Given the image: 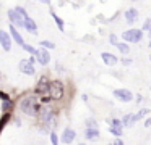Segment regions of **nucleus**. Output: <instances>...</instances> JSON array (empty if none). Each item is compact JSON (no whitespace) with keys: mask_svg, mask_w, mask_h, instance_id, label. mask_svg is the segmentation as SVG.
<instances>
[{"mask_svg":"<svg viewBox=\"0 0 151 145\" xmlns=\"http://www.w3.org/2000/svg\"><path fill=\"white\" fill-rule=\"evenodd\" d=\"M20 108L23 113H26V115H29V116H34L36 111H41L36 97H26V98H23L20 103Z\"/></svg>","mask_w":151,"mask_h":145,"instance_id":"nucleus-1","label":"nucleus"},{"mask_svg":"<svg viewBox=\"0 0 151 145\" xmlns=\"http://www.w3.org/2000/svg\"><path fill=\"white\" fill-rule=\"evenodd\" d=\"M141 35H143V31L140 29H130V31H125L122 34L125 42H130V44H137V42L141 40Z\"/></svg>","mask_w":151,"mask_h":145,"instance_id":"nucleus-2","label":"nucleus"},{"mask_svg":"<svg viewBox=\"0 0 151 145\" xmlns=\"http://www.w3.org/2000/svg\"><path fill=\"white\" fill-rule=\"evenodd\" d=\"M49 92H50V98H62L63 97V86L60 81H52V82L49 84Z\"/></svg>","mask_w":151,"mask_h":145,"instance_id":"nucleus-3","label":"nucleus"},{"mask_svg":"<svg viewBox=\"0 0 151 145\" xmlns=\"http://www.w3.org/2000/svg\"><path fill=\"white\" fill-rule=\"evenodd\" d=\"M111 134L112 135H115V139H120L122 137V121L120 119H117V118H114L111 121Z\"/></svg>","mask_w":151,"mask_h":145,"instance_id":"nucleus-4","label":"nucleus"},{"mask_svg":"<svg viewBox=\"0 0 151 145\" xmlns=\"http://www.w3.org/2000/svg\"><path fill=\"white\" fill-rule=\"evenodd\" d=\"M114 97H117L119 100H122V102H130V100L133 98V93H132L130 90H127V89H115L114 90Z\"/></svg>","mask_w":151,"mask_h":145,"instance_id":"nucleus-5","label":"nucleus"},{"mask_svg":"<svg viewBox=\"0 0 151 145\" xmlns=\"http://www.w3.org/2000/svg\"><path fill=\"white\" fill-rule=\"evenodd\" d=\"M34 55H36V60L39 61L41 64H44V66H46V64L50 61V55H49V52L44 50V48H37Z\"/></svg>","mask_w":151,"mask_h":145,"instance_id":"nucleus-6","label":"nucleus"},{"mask_svg":"<svg viewBox=\"0 0 151 145\" xmlns=\"http://www.w3.org/2000/svg\"><path fill=\"white\" fill-rule=\"evenodd\" d=\"M0 45L4 47V50H10L12 48V37H10V34L8 32H5V31H0Z\"/></svg>","mask_w":151,"mask_h":145,"instance_id":"nucleus-7","label":"nucleus"},{"mask_svg":"<svg viewBox=\"0 0 151 145\" xmlns=\"http://www.w3.org/2000/svg\"><path fill=\"white\" fill-rule=\"evenodd\" d=\"M8 19H10L12 26H23V18H21L20 15H18L15 10H8Z\"/></svg>","mask_w":151,"mask_h":145,"instance_id":"nucleus-8","label":"nucleus"},{"mask_svg":"<svg viewBox=\"0 0 151 145\" xmlns=\"http://www.w3.org/2000/svg\"><path fill=\"white\" fill-rule=\"evenodd\" d=\"M20 71L24 73V74H29V76H33V74L36 73V71H34V66L28 60H21L20 61Z\"/></svg>","mask_w":151,"mask_h":145,"instance_id":"nucleus-9","label":"nucleus"},{"mask_svg":"<svg viewBox=\"0 0 151 145\" xmlns=\"http://www.w3.org/2000/svg\"><path fill=\"white\" fill-rule=\"evenodd\" d=\"M41 119L44 121V124H46V126H50V124H52V121H54L52 111H50L49 108H42V110H41Z\"/></svg>","mask_w":151,"mask_h":145,"instance_id":"nucleus-10","label":"nucleus"},{"mask_svg":"<svg viewBox=\"0 0 151 145\" xmlns=\"http://www.w3.org/2000/svg\"><path fill=\"white\" fill-rule=\"evenodd\" d=\"M75 137H76L75 131L70 129V127H67L65 131H63V134H62V142L63 144H72V142L75 140Z\"/></svg>","mask_w":151,"mask_h":145,"instance_id":"nucleus-11","label":"nucleus"},{"mask_svg":"<svg viewBox=\"0 0 151 145\" xmlns=\"http://www.w3.org/2000/svg\"><path fill=\"white\" fill-rule=\"evenodd\" d=\"M101 58L104 60V64H107V66H114V64H117V61H119V58L115 57V55L107 53V52H104V53L101 55Z\"/></svg>","mask_w":151,"mask_h":145,"instance_id":"nucleus-12","label":"nucleus"},{"mask_svg":"<svg viewBox=\"0 0 151 145\" xmlns=\"http://www.w3.org/2000/svg\"><path fill=\"white\" fill-rule=\"evenodd\" d=\"M8 34H10V37H13V40L17 42V44H20L21 47L24 45V40H23V37H21V34L17 31V28H15V26H12V24H10V32H8Z\"/></svg>","mask_w":151,"mask_h":145,"instance_id":"nucleus-13","label":"nucleus"},{"mask_svg":"<svg viewBox=\"0 0 151 145\" xmlns=\"http://www.w3.org/2000/svg\"><path fill=\"white\" fill-rule=\"evenodd\" d=\"M49 79L47 77H41V81L37 82V87H36V92L37 93H44V92H47L49 90Z\"/></svg>","mask_w":151,"mask_h":145,"instance_id":"nucleus-14","label":"nucleus"},{"mask_svg":"<svg viewBox=\"0 0 151 145\" xmlns=\"http://www.w3.org/2000/svg\"><path fill=\"white\" fill-rule=\"evenodd\" d=\"M125 19L127 23H137L138 21V10L137 8H130L125 11Z\"/></svg>","mask_w":151,"mask_h":145,"instance_id":"nucleus-15","label":"nucleus"},{"mask_svg":"<svg viewBox=\"0 0 151 145\" xmlns=\"http://www.w3.org/2000/svg\"><path fill=\"white\" fill-rule=\"evenodd\" d=\"M23 28H26V31L33 32V34L37 31V26H36V23H34L33 19L29 18V16H26V18L23 19Z\"/></svg>","mask_w":151,"mask_h":145,"instance_id":"nucleus-16","label":"nucleus"},{"mask_svg":"<svg viewBox=\"0 0 151 145\" xmlns=\"http://www.w3.org/2000/svg\"><path fill=\"white\" fill-rule=\"evenodd\" d=\"M99 137V131L98 129H86V139H89V140H98Z\"/></svg>","mask_w":151,"mask_h":145,"instance_id":"nucleus-17","label":"nucleus"},{"mask_svg":"<svg viewBox=\"0 0 151 145\" xmlns=\"http://www.w3.org/2000/svg\"><path fill=\"white\" fill-rule=\"evenodd\" d=\"M50 15H52V18L55 19V23H57V28H59V31H60V32H63V31H65V26H63V21H62V18H60V16H57L54 11H50Z\"/></svg>","mask_w":151,"mask_h":145,"instance_id":"nucleus-18","label":"nucleus"},{"mask_svg":"<svg viewBox=\"0 0 151 145\" xmlns=\"http://www.w3.org/2000/svg\"><path fill=\"white\" fill-rule=\"evenodd\" d=\"M135 121H137V119H135V115H127L122 119V126H132Z\"/></svg>","mask_w":151,"mask_h":145,"instance_id":"nucleus-19","label":"nucleus"},{"mask_svg":"<svg viewBox=\"0 0 151 145\" xmlns=\"http://www.w3.org/2000/svg\"><path fill=\"white\" fill-rule=\"evenodd\" d=\"M117 48H119V52H122L124 55H127L128 52H130V47H128L127 44H124V42H122V44L119 42V44H117Z\"/></svg>","mask_w":151,"mask_h":145,"instance_id":"nucleus-20","label":"nucleus"},{"mask_svg":"<svg viewBox=\"0 0 151 145\" xmlns=\"http://www.w3.org/2000/svg\"><path fill=\"white\" fill-rule=\"evenodd\" d=\"M8 121H10V115H8V113H5V115L2 116V119H0V132H2V129L5 127V124H7Z\"/></svg>","mask_w":151,"mask_h":145,"instance_id":"nucleus-21","label":"nucleus"},{"mask_svg":"<svg viewBox=\"0 0 151 145\" xmlns=\"http://www.w3.org/2000/svg\"><path fill=\"white\" fill-rule=\"evenodd\" d=\"M41 47H44V50H47V48H54L55 45H54V42H49V40H42L41 42Z\"/></svg>","mask_w":151,"mask_h":145,"instance_id":"nucleus-22","label":"nucleus"},{"mask_svg":"<svg viewBox=\"0 0 151 145\" xmlns=\"http://www.w3.org/2000/svg\"><path fill=\"white\" fill-rule=\"evenodd\" d=\"M15 11H17L18 13V15H20L21 16V18H26V16H28V13L26 11H24V8H23V6H17V10H15Z\"/></svg>","mask_w":151,"mask_h":145,"instance_id":"nucleus-23","label":"nucleus"},{"mask_svg":"<svg viewBox=\"0 0 151 145\" xmlns=\"http://www.w3.org/2000/svg\"><path fill=\"white\" fill-rule=\"evenodd\" d=\"M50 142H52V145H59V137H57L55 132H50Z\"/></svg>","mask_w":151,"mask_h":145,"instance_id":"nucleus-24","label":"nucleus"},{"mask_svg":"<svg viewBox=\"0 0 151 145\" xmlns=\"http://www.w3.org/2000/svg\"><path fill=\"white\" fill-rule=\"evenodd\" d=\"M23 48H24L26 52H29L31 55H34V53H36V48H34V47H31L29 44H24V45H23Z\"/></svg>","mask_w":151,"mask_h":145,"instance_id":"nucleus-25","label":"nucleus"},{"mask_svg":"<svg viewBox=\"0 0 151 145\" xmlns=\"http://www.w3.org/2000/svg\"><path fill=\"white\" fill-rule=\"evenodd\" d=\"M88 127L89 129H98V124H96L94 119H88Z\"/></svg>","mask_w":151,"mask_h":145,"instance_id":"nucleus-26","label":"nucleus"},{"mask_svg":"<svg viewBox=\"0 0 151 145\" xmlns=\"http://www.w3.org/2000/svg\"><path fill=\"white\" fill-rule=\"evenodd\" d=\"M109 40H111V44H112V45H117V44H119V40H117V37H115V35H114V34H112V35H111V37H109Z\"/></svg>","mask_w":151,"mask_h":145,"instance_id":"nucleus-27","label":"nucleus"},{"mask_svg":"<svg viewBox=\"0 0 151 145\" xmlns=\"http://www.w3.org/2000/svg\"><path fill=\"white\" fill-rule=\"evenodd\" d=\"M114 145H124V142H122L120 139H115V140H114Z\"/></svg>","mask_w":151,"mask_h":145,"instance_id":"nucleus-28","label":"nucleus"},{"mask_svg":"<svg viewBox=\"0 0 151 145\" xmlns=\"http://www.w3.org/2000/svg\"><path fill=\"white\" fill-rule=\"evenodd\" d=\"M145 127H151V118L146 119V122H145Z\"/></svg>","mask_w":151,"mask_h":145,"instance_id":"nucleus-29","label":"nucleus"},{"mask_svg":"<svg viewBox=\"0 0 151 145\" xmlns=\"http://www.w3.org/2000/svg\"><path fill=\"white\" fill-rule=\"evenodd\" d=\"M148 37H150V42H148V47H151V29H150V32H148Z\"/></svg>","mask_w":151,"mask_h":145,"instance_id":"nucleus-30","label":"nucleus"},{"mask_svg":"<svg viewBox=\"0 0 151 145\" xmlns=\"http://www.w3.org/2000/svg\"><path fill=\"white\" fill-rule=\"evenodd\" d=\"M143 28H145V29H151V23H150V21H148V23H146V24H145V26H143Z\"/></svg>","mask_w":151,"mask_h":145,"instance_id":"nucleus-31","label":"nucleus"},{"mask_svg":"<svg viewBox=\"0 0 151 145\" xmlns=\"http://www.w3.org/2000/svg\"><path fill=\"white\" fill-rule=\"evenodd\" d=\"M78 145H86V144H78Z\"/></svg>","mask_w":151,"mask_h":145,"instance_id":"nucleus-32","label":"nucleus"},{"mask_svg":"<svg viewBox=\"0 0 151 145\" xmlns=\"http://www.w3.org/2000/svg\"><path fill=\"white\" fill-rule=\"evenodd\" d=\"M150 60H151V57H150Z\"/></svg>","mask_w":151,"mask_h":145,"instance_id":"nucleus-33","label":"nucleus"}]
</instances>
